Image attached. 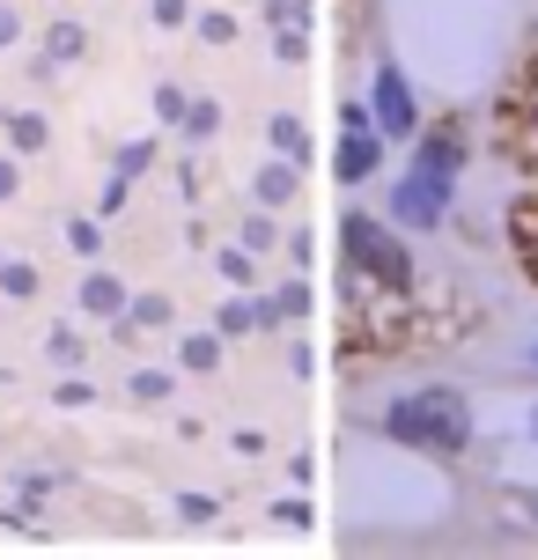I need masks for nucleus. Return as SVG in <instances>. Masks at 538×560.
<instances>
[{"label": "nucleus", "mask_w": 538, "mask_h": 560, "mask_svg": "<svg viewBox=\"0 0 538 560\" xmlns=\"http://www.w3.org/2000/svg\"><path fill=\"white\" fill-rule=\"evenodd\" d=\"M23 192V163H15V155H0V199H15Z\"/></svg>", "instance_id": "25"}, {"label": "nucleus", "mask_w": 538, "mask_h": 560, "mask_svg": "<svg viewBox=\"0 0 538 560\" xmlns=\"http://www.w3.org/2000/svg\"><path fill=\"white\" fill-rule=\"evenodd\" d=\"M531 516H538V502H531Z\"/></svg>", "instance_id": "30"}, {"label": "nucleus", "mask_w": 538, "mask_h": 560, "mask_svg": "<svg viewBox=\"0 0 538 560\" xmlns=\"http://www.w3.org/2000/svg\"><path fill=\"white\" fill-rule=\"evenodd\" d=\"M376 170H384V133H376V126H347L340 177H347V185H362V177H376Z\"/></svg>", "instance_id": "7"}, {"label": "nucleus", "mask_w": 538, "mask_h": 560, "mask_svg": "<svg viewBox=\"0 0 538 560\" xmlns=\"http://www.w3.org/2000/svg\"><path fill=\"white\" fill-rule=\"evenodd\" d=\"M15 37H23V15H15V0H0V52H8Z\"/></svg>", "instance_id": "24"}, {"label": "nucleus", "mask_w": 538, "mask_h": 560, "mask_svg": "<svg viewBox=\"0 0 538 560\" xmlns=\"http://www.w3.org/2000/svg\"><path fill=\"white\" fill-rule=\"evenodd\" d=\"M494 148L510 155L516 170L538 177V52L516 67V82L502 89V112H494Z\"/></svg>", "instance_id": "3"}, {"label": "nucleus", "mask_w": 538, "mask_h": 560, "mask_svg": "<svg viewBox=\"0 0 538 560\" xmlns=\"http://www.w3.org/2000/svg\"><path fill=\"white\" fill-rule=\"evenodd\" d=\"M413 170H428V177H451V185H457V170H465V126H457V118H443V126H421V133H413Z\"/></svg>", "instance_id": "5"}, {"label": "nucleus", "mask_w": 538, "mask_h": 560, "mask_svg": "<svg viewBox=\"0 0 538 560\" xmlns=\"http://www.w3.org/2000/svg\"><path fill=\"white\" fill-rule=\"evenodd\" d=\"M303 310H311V288H303V280H288L281 295H273V317H303Z\"/></svg>", "instance_id": "16"}, {"label": "nucleus", "mask_w": 538, "mask_h": 560, "mask_svg": "<svg viewBox=\"0 0 538 560\" xmlns=\"http://www.w3.org/2000/svg\"><path fill=\"white\" fill-rule=\"evenodd\" d=\"M391 214L406 229H443V214H451V177H428V170H406L391 185Z\"/></svg>", "instance_id": "4"}, {"label": "nucleus", "mask_w": 538, "mask_h": 560, "mask_svg": "<svg viewBox=\"0 0 538 560\" xmlns=\"http://www.w3.org/2000/svg\"><path fill=\"white\" fill-rule=\"evenodd\" d=\"M295 192H303L295 163H266V170H258V207H288Z\"/></svg>", "instance_id": "9"}, {"label": "nucleus", "mask_w": 538, "mask_h": 560, "mask_svg": "<svg viewBox=\"0 0 538 560\" xmlns=\"http://www.w3.org/2000/svg\"><path fill=\"white\" fill-rule=\"evenodd\" d=\"M273 148H281V155H303V148H311V140H303V126H295V118H273Z\"/></svg>", "instance_id": "18"}, {"label": "nucleus", "mask_w": 538, "mask_h": 560, "mask_svg": "<svg viewBox=\"0 0 538 560\" xmlns=\"http://www.w3.org/2000/svg\"><path fill=\"white\" fill-rule=\"evenodd\" d=\"M177 362H185V369H214V362H222V332H192L185 347H177Z\"/></svg>", "instance_id": "13"}, {"label": "nucleus", "mask_w": 538, "mask_h": 560, "mask_svg": "<svg viewBox=\"0 0 538 560\" xmlns=\"http://www.w3.org/2000/svg\"><path fill=\"white\" fill-rule=\"evenodd\" d=\"M177 516H192V524H207V516H214V502H207V494H185V502H177Z\"/></svg>", "instance_id": "27"}, {"label": "nucleus", "mask_w": 538, "mask_h": 560, "mask_svg": "<svg viewBox=\"0 0 538 560\" xmlns=\"http://www.w3.org/2000/svg\"><path fill=\"white\" fill-rule=\"evenodd\" d=\"M155 23L177 30V23H192V0H155Z\"/></svg>", "instance_id": "22"}, {"label": "nucleus", "mask_w": 538, "mask_h": 560, "mask_svg": "<svg viewBox=\"0 0 538 560\" xmlns=\"http://www.w3.org/2000/svg\"><path fill=\"white\" fill-rule=\"evenodd\" d=\"M369 112H376V133H391V140L421 133V112H413V96H406V74H398V67H384V74H376Z\"/></svg>", "instance_id": "6"}, {"label": "nucleus", "mask_w": 538, "mask_h": 560, "mask_svg": "<svg viewBox=\"0 0 538 560\" xmlns=\"http://www.w3.org/2000/svg\"><path fill=\"white\" fill-rule=\"evenodd\" d=\"M510 244H516V266L538 280V199H516L510 207Z\"/></svg>", "instance_id": "8"}, {"label": "nucleus", "mask_w": 538, "mask_h": 560, "mask_svg": "<svg viewBox=\"0 0 538 560\" xmlns=\"http://www.w3.org/2000/svg\"><path fill=\"white\" fill-rule=\"evenodd\" d=\"M45 52H52V67H74V59L89 52V30L82 23H52L45 30Z\"/></svg>", "instance_id": "11"}, {"label": "nucleus", "mask_w": 538, "mask_h": 560, "mask_svg": "<svg viewBox=\"0 0 538 560\" xmlns=\"http://www.w3.org/2000/svg\"><path fill=\"white\" fill-rule=\"evenodd\" d=\"M531 369H538V347H531Z\"/></svg>", "instance_id": "29"}, {"label": "nucleus", "mask_w": 538, "mask_h": 560, "mask_svg": "<svg viewBox=\"0 0 538 560\" xmlns=\"http://www.w3.org/2000/svg\"><path fill=\"white\" fill-rule=\"evenodd\" d=\"M8 140H15L23 155H30V148H45V118H37V112H8Z\"/></svg>", "instance_id": "14"}, {"label": "nucleus", "mask_w": 538, "mask_h": 560, "mask_svg": "<svg viewBox=\"0 0 538 560\" xmlns=\"http://www.w3.org/2000/svg\"><path fill=\"white\" fill-rule=\"evenodd\" d=\"M126 325H171V303L163 295H141V303L126 310Z\"/></svg>", "instance_id": "17"}, {"label": "nucleus", "mask_w": 538, "mask_h": 560, "mask_svg": "<svg viewBox=\"0 0 538 560\" xmlns=\"http://www.w3.org/2000/svg\"><path fill=\"white\" fill-rule=\"evenodd\" d=\"M199 37H214V45H229V37H236V23H229V15H199Z\"/></svg>", "instance_id": "26"}, {"label": "nucleus", "mask_w": 538, "mask_h": 560, "mask_svg": "<svg viewBox=\"0 0 538 560\" xmlns=\"http://www.w3.org/2000/svg\"><path fill=\"white\" fill-rule=\"evenodd\" d=\"M244 244L266 252V244H273V214H252V222H244Z\"/></svg>", "instance_id": "23"}, {"label": "nucleus", "mask_w": 538, "mask_h": 560, "mask_svg": "<svg viewBox=\"0 0 538 560\" xmlns=\"http://www.w3.org/2000/svg\"><path fill=\"white\" fill-rule=\"evenodd\" d=\"M266 15L281 30H311V0H266Z\"/></svg>", "instance_id": "15"}, {"label": "nucleus", "mask_w": 538, "mask_h": 560, "mask_svg": "<svg viewBox=\"0 0 538 560\" xmlns=\"http://www.w3.org/2000/svg\"><path fill=\"white\" fill-rule=\"evenodd\" d=\"M82 303L96 310V317H118V310H126V280H112V273H89V280H82Z\"/></svg>", "instance_id": "10"}, {"label": "nucleus", "mask_w": 538, "mask_h": 560, "mask_svg": "<svg viewBox=\"0 0 538 560\" xmlns=\"http://www.w3.org/2000/svg\"><path fill=\"white\" fill-rule=\"evenodd\" d=\"M340 252H347V273L369 280L376 295L391 303H413V252L398 244V229L369 222V214H347L340 222Z\"/></svg>", "instance_id": "2"}, {"label": "nucleus", "mask_w": 538, "mask_h": 560, "mask_svg": "<svg viewBox=\"0 0 538 560\" xmlns=\"http://www.w3.org/2000/svg\"><path fill=\"white\" fill-rule=\"evenodd\" d=\"M222 273L252 288V280H258V266H252V252H236V244H229V252H222Z\"/></svg>", "instance_id": "21"}, {"label": "nucleus", "mask_w": 538, "mask_h": 560, "mask_svg": "<svg viewBox=\"0 0 538 560\" xmlns=\"http://www.w3.org/2000/svg\"><path fill=\"white\" fill-rule=\"evenodd\" d=\"M376 428H384L398 450H421V457H443V465L472 450V406H465V392H451V384H428V392L391 398Z\"/></svg>", "instance_id": "1"}, {"label": "nucleus", "mask_w": 538, "mask_h": 560, "mask_svg": "<svg viewBox=\"0 0 538 560\" xmlns=\"http://www.w3.org/2000/svg\"><path fill=\"white\" fill-rule=\"evenodd\" d=\"M133 398H148V406L171 398V376H163V369H141V376H133Z\"/></svg>", "instance_id": "20"}, {"label": "nucleus", "mask_w": 538, "mask_h": 560, "mask_svg": "<svg viewBox=\"0 0 538 560\" xmlns=\"http://www.w3.org/2000/svg\"><path fill=\"white\" fill-rule=\"evenodd\" d=\"M531 435H538V413H531Z\"/></svg>", "instance_id": "28"}, {"label": "nucleus", "mask_w": 538, "mask_h": 560, "mask_svg": "<svg viewBox=\"0 0 538 560\" xmlns=\"http://www.w3.org/2000/svg\"><path fill=\"white\" fill-rule=\"evenodd\" d=\"M45 354H52V362H82V339L67 332V325H52V339H45Z\"/></svg>", "instance_id": "19"}, {"label": "nucleus", "mask_w": 538, "mask_h": 560, "mask_svg": "<svg viewBox=\"0 0 538 560\" xmlns=\"http://www.w3.org/2000/svg\"><path fill=\"white\" fill-rule=\"evenodd\" d=\"M0 295H8V303H30V295H37V266H30V258H0Z\"/></svg>", "instance_id": "12"}]
</instances>
